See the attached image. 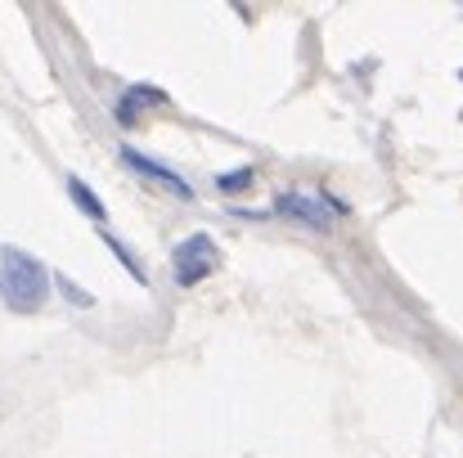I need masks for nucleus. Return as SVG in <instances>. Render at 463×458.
<instances>
[{
  "label": "nucleus",
  "instance_id": "f257e3e1",
  "mask_svg": "<svg viewBox=\"0 0 463 458\" xmlns=\"http://www.w3.org/2000/svg\"><path fill=\"white\" fill-rule=\"evenodd\" d=\"M50 288H54V279L41 257H32L18 243L0 248V302L9 314H41L50 302Z\"/></svg>",
  "mask_w": 463,
  "mask_h": 458
},
{
  "label": "nucleus",
  "instance_id": "f03ea898",
  "mask_svg": "<svg viewBox=\"0 0 463 458\" xmlns=\"http://www.w3.org/2000/svg\"><path fill=\"white\" fill-rule=\"evenodd\" d=\"M216 266H221V252H216L212 234H203V229L189 234V238H180V243L171 248V270H175V284H184V288L203 284Z\"/></svg>",
  "mask_w": 463,
  "mask_h": 458
},
{
  "label": "nucleus",
  "instance_id": "7ed1b4c3",
  "mask_svg": "<svg viewBox=\"0 0 463 458\" xmlns=\"http://www.w3.org/2000/svg\"><path fill=\"white\" fill-rule=\"evenodd\" d=\"M270 216H284V220H293L302 229H315V234H328V225H333V216L315 198H307V193H279L275 207H270Z\"/></svg>",
  "mask_w": 463,
  "mask_h": 458
},
{
  "label": "nucleus",
  "instance_id": "20e7f679",
  "mask_svg": "<svg viewBox=\"0 0 463 458\" xmlns=\"http://www.w3.org/2000/svg\"><path fill=\"white\" fill-rule=\"evenodd\" d=\"M122 162L131 166V171H140L145 180H154V184H166L175 198H189L194 189H189V180L184 175H175L171 166H162V162H154L149 153H140V149H131V145H122Z\"/></svg>",
  "mask_w": 463,
  "mask_h": 458
},
{
  "label": "nucleus",
  "instance_id": "39448f33",
  "mask_svg": "<svg viewBox=\"0 0 463 458\" xmlns=\"http://www.w3.org/2000/svg\"><path fill=\"white\" fill-rule=\"evenodd\" d=\"M166 95L154 90V86H131L122 99H118V108H113V117H118V126H140V113L145 108H157Z\"/></svg>",
  "mask_w": 463,
  "mask_h": 458
},
{
  "label": "nucleus",
  "instance_id": "423d86ee",
  "mask_svg": "<svg viewBox=\"0 0 463 458\" xmlns=\"http://www.w3.org/2000/svg\"><path fill=\"white\" fill-rule=\"evenodd\" d=\"M68 198L77 202V211L81 216H90L95 225H104V216H109V207H104V198L86 184V180H77V175H68Z\"/></svg>",
  "mask_w": 463,
  "mask_h": 458
},
{
  "label": "nucleus",
  "instance_id": "0eeeda50",
  "mask_svg": "<svg viewBox=\"0 0 463 458\" xmlns=\"http://www.w3.org/2000/svg\"><path fill=\"white\" fill-rule=\"evenodd\" d=\"M104 248L113 252V261H118V266H122V270H127V275H131V279H136L140 288H149V275H145V261H140V257H136V252H131V248H127V243H122L118 234H104Z\"/></svg>",
  "mask_w": 463,
  "mask_h": 458
},
{
  "label": "nucleus",
  "instance_id": "6e6552de",
  "mask_svg": "<svg viewBox=\"0 0 463 458\" xmlns=\"http://www.w3.org/2000/svg\"><path fill=\"white\" fill-rule=\"evenodd\" d=\"M252 180H257V166H234V171L216 175V189L221 193H243V189H252Z\"/></svg>",
  "mask_w": 463,
  "mask_h": 458
},
{
  "label": "nucleus",
  "instance_id": "1a4fd4ad",
  "mask_svg": "<svg viewBox=\"0 0 463 458\" xmlns=\"http://www.w3.org/2000/svg\"><path fill=\"white\" fill-rule=\"evenodd\" d=\"M50 279H54V293H63V302H68V305H77V310H90V305H95V297H90L86 288H77V284H72L63 270H54Z\"/></svg>",
  "mask_w": 463,
  "mask_h": 458
}]
</instances>
